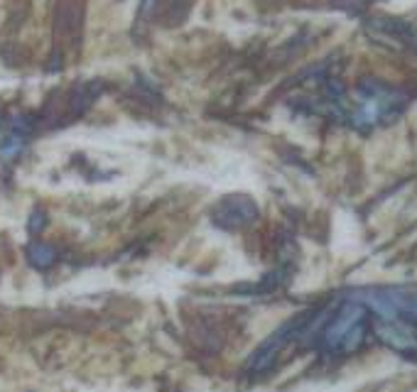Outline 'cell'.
Segmentation results:
<instances>
[{"mask_svg":"<svg viewBox=\"0 0 417 392\" xmlns=\"http://www.w3.org/2000/svg\"><path fill=\"white\" fill-rule=\"evenodd\" d=\"M52 260H54L52 248H47V245H32L29 248V262H32V265L47 267V265H52Z\"/></svg>","mask_w":417,"mask_h":392,"instance_id":"277c9868","label":"cell"},{"mask_svg":"<svg viewBox=\"0 0 417 392\" xmlns=\"http://www.w3.org/2000/svg\"><path fill=\"white\" fill-rule=\"evenodd\" d=\"M378 334L380 339L385 341V344H390L393 349L398 351H405V349H417V339L413 334H410L405 326L400 324H383L378 326Z\"/></svg>","mask_w":417,"mask_h":392,"instance_id":"7a4b0ae2","label":"cell"},{"mask_svg":"<svg viewBox=\"0 0 417 392\" xmlns=\"http://www.w3.org/2000/svg\"><path fill=\"white\" fill-rule=\"evenodd\" d=\"M356 243H359V226L354 223V218H349V213H339L336 216L334 248H339L341 252H351Z\"/></svg>","mask_w":417,"mask_h":392,"instance_id":"6da1fadb","label":"cell"},{"mask_svg":"<svg viewBox=\"0 0 417 392\" xmlns=\"http://www.w3.org/2000/svg\"><path fill=\"white\" fill-rule=\"evenodd\" d=\"M359 316H361L359 309L344 311V316H339V319H336V324L331 326L329 331H326V344H329V346L341 344V341H344V336L351 334V326H354L356 321H359Z\"/></svg>","mask_w":417,"mask_h":392,"instance_id":"3957f363","label":"cell"}]
</instances>
